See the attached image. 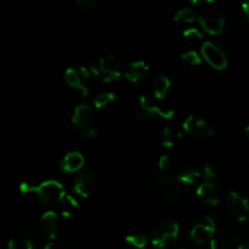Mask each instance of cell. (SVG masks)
<instances>
[{
	"label": "cell",
	"instance_id": "2e32d148",
	"mask_svg": "<svg viewBox=\"0 0 249 249\" xmlns=\"http://www.w3.org/2000/svg\"><path fill=\"white\" fill-rule=\"evenodd\" d=\"M61 169L65 173L78 172L84 165V157L78 151H70L61 160Z\"/></svg>",
	"mask_w": 249,
	"mask_h": 249
},
{
	"label": "cell",
	"instance_id": "44dd1931",
	"mask_svg": "<svg viewBox=\"0 0 249 249\" xmlns=\"http://www.w3.org/2000/svg\"><path fill=\"white\" fill-rule=\"evenodd\" d=\"M181 62L184 63L186 67L190 68H196L199 67L202 65V58L198 53L195 50H190L187 53H185L184 55H181Z\"/></svg>",
	"mask_w": 249,
	"mask_h": 249
},
{
	"label": "cell",
	"instance_id": "7a4b0ae2",
	"mask_svg": "<svg viewBox=\"0 0 249 249\" xmlns=\"http://www.w3.org/2000/svg\"><path fill=\"white\" fill-rule=\"evenodd\" d=\"M73 124L77 128L80 136L85 139H92L97 135L99 130L96 126L94 108L87 104L78 105L74 108L72 117Z\"/></svg>",
	"mask_w": 249,
	"mask_h": 249
},
{
	"label": "cell",
	"instance_id": "d590c367",
	"mask_svg": "<svg viewBox=\"0 0 249 249\" xmlns=\"http://www.w3.org/2000/svg\"><path fill=\"white\" fill-rule=\"evenodd\" d=\"M180 249H187V248H180Z\"/></svg>",
	"mask_w": 249,
	"mask_h": 249
},
{
	"label": "cell",
	"instance_id": "83f0119b",
	"mask_svg": "<svg viewBox=\"0 0 249 249\" xmlns=\"http://www.w3.org/2000/svg\"><path fill=\"white\" fill-rule=\"evenodd\" d=\"M202 175H203V178L207 180V182H208L209 180H213L214 178H215L216 173L212 165L206 164L203 165V168H202Z\"/></svg>",
	"mask_w": 249,
	"mask_h": 249
},
{
	"label": "cell",
	"instance_id": "3957f363",
	"mask_svg": "<svg viewBox=\"0 0 249 249\" xmlns=\"http://www.w3.org/2000/svg\"><path fill=\"white\" fill-rule=\"evenodd\" d=\"M180 226L178 221L164 220L156 224L151 231V242L155 247L162 249L170 247L179 236Z\"/></svg>",
	"mask_w": 249,
	"mask_h": 249
},
{
	"label": "cell",
	"instance_id": "5bb4252c",
	"mask_svg": "<svg viewBox=\"0 0 249 249\" xmlns=\"http://www.w3.org/2000/svg\"><path fill=\"white\" fill-rule=\"evenodd\" d=\"M39 229H40L41 233L46 236L48 238L57 237L58 232H60V219L58 215L53 211H48L43 214L39 221Z\"/></svg>",
	"mask_w": 249,
	"mask_h": 249
},
{
	"label": "cell",
	"instance_id": "4fadbf2b",
	"mask_svg": "<svg viewBox=\"0 0 249 249\" xmlns=\"http://www.w3.org/2000/svg\"><path fill=\"white\" fill-rule=\"evenodd\" d=\"M199 23L204 32L212 36H218L223 32L224 26H225V19L218 12L207 11L199 16Z\"/></svg>",
	"mask_w": 249,
	"mask_h": 249
},
{
	"label": "cell",
	"instance_id": "603a6c76",
	"mask_svg": "<svg viewBox=\"0 0 249 249\" xmlns=\"http://www.w3.org/2000/svg\"><path fill=\"white\" fill-rule=\"evenodd\" d=\"M174 19L178 22H185V23H191L196 19V14L192 9L190 7H185V9L179 10V11L175 14Z\"/></svg>",
	"mask_w": 249,
	"mask_h": 249
},
{
	"label": "cell",
	"instance_id": "7402d4cb",
	"mask_svg": "<svg viewBox=\"0 0 249 249\" xmlns=\"http://www.w3.org/2000/svg\"><path fill=\"white\" fill-rule=\"evenodd\" d=\"M9 249H33V243L28 237L24 236H16L11 238L7 243Z\"/></svg>",
	"mask_w": 249,
	"mask_h": 249
},
{
	"label": "cell",
	"instance_id": "9c48e42d",
	"mask_svg": "<svg viewBox=\"0 0 249 249\" xmlns=\"http://www.w3.org/2000/svg\"><path fill=\"white\" fill-rule=\"evenodd\" d=\"M100 72V79L105 83H111L114 80H118L122 77L121 67L117 61V58L113 55L104 56L97 62Z\"/></svg>",
	"mask_w": 249,
	"mask_h": 249
},
{
	"label": "cell",
	"instance_id": "5b68a950",
	"mask_svg": "<svg viewBox=\"0 0 249 249\" xmlns=\"http://www.w3.org/2000/svg\"><path fill=\"white\" fill-rule=\"evenodd\" d=\"M182 129L185 133L192 139L202 140L206 138H213L215 135V130L213 126L209 125L202 117L189 116L182 123Z\"/></svg>",
	"mask_w": 249,
	"mask_h": 249
},
{
	"label": "cell",
	"instance_id": "8992f818",
	"mask_svg": "<svg viewBox=\"0 0 249 249\" xmlns=\"http://www.w3.org/2000/svg\"><path fill=\"white\" fill-rule=\"evenodd\" d=\"M177 180L169 175H160L155 180V191L163 201L168 203H175L179 201L180 192L177 186Z\"/></svg>",
	"mask_w": 249,
	"mask_h": 249
},
{
	"label": "cell",
	"instance_id": "ffe728a7",
	"mask_svg": "<svg viewBox=\"0 0 249 249\" xmlns=\"http://www.w3.org/2000/svg\"><path fill=\"white\" fill-rule=\"evenodd\" d=\"M125 243L134 249H143L147 246V237L141 233H131L125 237Z\"/></svg>",
	"mask_w": 249,
	"mask_h": 249
},
{
	"label": "cell",
	"instance_id": "6da1fadb",
	"mask_svg": "<svg viewBox=\"0 0 249 249\" xmlns=\"http://www.w3.org/2000/svg\"><path fill=\"white\" fill-rule=\"evenodd\" d=\"M19 190L22 194H34L38 195L41 202L46 204H53L56 202H62L66 196V191L62 185L56 180H46L40 184H33L31 181H23L19 185Z\"/></svg>",
	"mask_w": 249,
	"mask_h": 249
},
{
	"label": "cell",
	"instance_id": "30bf717a",
	"mask_svg": "<svg viewBox=\"0 0 249 249\" xmlns=\"http://www.w3.org/2000/svg\"><path fill=\"white\" fill-rule=\"evenodd\" d=\"M226 206L230 215L237 221H245L248 218L249 204L246 198H243L240 194L232 191L226 197Z\"/></svg>",
	"mask_w": 249,
	"mask_h": 249
},
{
	"label": "cell",
	"instance_id": "8fae6325",
	"mask_svg": "<svg viewBox=\"0 0 249 249\" xmlns=\"http://www.w3.org/2000/svg\"><path fill=\"white\" fill-rule=\"evenodd\" d=\"M97 186V175L96 173L92 170H87V172L82 173L78 175V178L74 181V186H73V191L80 197H88L91 196L95 192Z\"/></svg>",
	"mask_w": 249,
	"mask_h": 249
},
{
	"label": "cell",
	"instance_id": "1f68e13d",
	"mask_svg": "<svg viewBox=\"0 0 249 249\" xmlns=\"http://www.w3.org/2000/svg\"><path fill=\"white\" fill-rule=\"evenodd\" d=\"M44 249H65V248L61 247V246L57 245V243L50 242V243H48V245H45V247H44Z\"/></svg>",
	"mask_w": 249,
	"mask_h": 249
},
{
	"label": "cell",
	"instance_id": "d4e9b609",
	"mask_svg": "<svg viewBox=\"0 0 249 249\" xmlns=\"http://www.w3.org/2000/svg\"><path fill=\"white\" fill-rule=\"evenodd\" d=\"M182 36L185 38V40L190 41V43H198V41H201L203 39V34L197 28H187L182 33Z\"/></svg>",
	"mask_w": 249,
	"mask_h": 249
},
{
	"label": "cell",
	"instance_id": "f1b7e54d",
	"mask_svg": "<svg viewBox=\"0 0 249 249\" xmlns=\"http://www.w3.org/2000/svg\"><path fill=\"white\" fill-rule=\"evenodd\" d=\"M211 249H229V245L223 238L215 237L211 240Z\"/></svg>",
	"mask_w": 249,
	"mask_h": 249
},
{
	"label": "cell",
	"instance_id": "e0dca14e",
	"mask_svg": "<svg viewBox=\"0 0 249 249\" xmlns=\"http://www.w3.org/2000/svg\"><path fill=\"white\" fill-rule=\"evenodd\" d=\"M150 67H148L147 63L142 60L133 61V62L129 63L128 70L125 72V78L129 82L136 83L140 79L145 78L147 75Z\"/></svg>",
	"mask_w": 249,
	"mask_h": 249
},
{
	"label": "cell",
	"instance_id": "ba28073f",
	"mask_svg": "<svg viewBox=\"0 0 249 249\" xmlns=\"http://www.w3.org/2000/svg\"><path fill=\"white\" fill-rule=\"evenodd\" d=\"M202 56L215 70H225L228 67V57L216 44L206 41L202 45Z\"/></svg>",
	"mask_w": 249,
	"mask_h": 249
},
{
	"label": "cell",
	"instance_id": "d6a6232c",
	"mask_svg": "<svg viewBox=\"0 0 249 249\" xmlns=\"http://www.w3.org/2000/svg\"><path fill=\"white\" fill-rule=\"evenodd\" d=\"M237 249H249V242H241Z\"/></svg>",
	"mask_w": 249,
	"mask_h": 249
},
{
	"label": "cell",
	"instance_id": "52a82bcc",
	"mask_svg": "<svg viewBox=\"0 0 249 249\" xmlns=\"http://www.w3.org/2000/svg\"><path fill=\"white\" fill-rule=\"evenodd\" d=\"M215 230V221L211 216H203L201 221H198L190 231V240L194 241L197 245H202L213 238Z\"/></svg>",
	"mask_w": 249,
	"mask_h": 249
},
{
	"label": "cell",
	"instance_id": "836d02e7",
	"mask_svg": "<svg viewBox=\"0 0 249 249\" xmlns=\"http://www.w3.org/2000/svg\"><path fill=\"white\" fill-rule=\"evenodd\" d=\"M62 214H63V216H65V218H71L70 212L66 211V209H63V211H62Z\"/></svg>",
	"mask_w": 249,
	"mask_h": 249
},
{
	"label": "cell",
	"instance_id": "4dcf8cb0",
	"mask_svg": "<svg viewBox=\"0 0 249 249\" xmlns=\"http://www.w3.org/2000/svg\"><path fill=\"white\" fill-rule=\"evenodd\" d=\"M241 9H242L243 16L246 17V19H247V21H249V1L243 2V4L241 5Z\"/></svg>",
	"mask_w": 249,
	"mask_h": 249
},
{
	"label": "cell",
	"instance_id": "cb8c5ba5",
	"mask_svg": "<svg viewBox=\"0 0 249 249\" xmlns=\"http://www.w3.org/2000/svg\"><path fill=\"white\" fill-rule=\"evenodd\" d=\"M114 99H116V96H114L113 92L111 91L102 92V94H100L99 96L95 99L94 101L95 108H102V107L108 106L109 104H112V102L114 101Z\"/></svg>",
	"mask_w": 249,
	"mask_h": 249
},
{
	"label": "cell",
	"instance_id": "4316f807",
	"mask_svg": "<svg viewBox=\"0 0 249 249\" xmlns=\"http://www.w3.org/2000/svg\"><path fill=\"white\" fill-rule=\"evenodd\" d=\"M172 167H173L172 158H170L168 155L160 156V160H158V169L165 174V173H168L170 169H172Z\"/></svg>",
	"mask_w": 249,
	"mask_h": 249
},
{
	"label": "cell",
	"instance_id": "e575fe53",
	"mask_svg": "<svg viewBox=\"0 0 249 249\" xmlns=\"http://www.w3.org/2000/svg\"><path fill=\"white\" fill-rule=\"evenodd\" d=\"M245 134H246V136H247V139H248V141H249V124H248L247 126H246Z\"/></svg>",
	"mask_w": 249,
	"mask_h": 249
},
{
	"label": "cell",
	"instance_id": "7c38bea8",
	"mask_svg": "<svg viewBox=\"0 0 249 249\" xmlns=\"http://www.w3.org/2000/svg\"><path fill=\"white\" fill-rule=\"evenodd\" d=\"M90 75H91L90 71H88V68L83 67V66H80V67H70L65 72V80L70 87L79 89L82 91L83 96H87L89 91H88L87 85L83 83V80H88Z\"/></svg>",
	"mask_w": 249,
	"mask_h": 249
},
{
	"label": "cell",
	"instance_id": "ac0fdd59",
	"mask_svg": "<svg viewBox=\"0 0 249 249\" xmlns=\"http://www.w3.org/2000/svg\"><path fill=\"white\" fill-rule=\"evenodd\" d=\"M202 173H199L198 170L191 169V168H184V169L180 170L177 175H175V180L180 184L184 185H195L197 182V180L201 178Z\"/></svg>",
	"mask_w": 249,
	"mask_h": 249
},
{
	"label": "cell",
	"instance_id": "277c9868",
	"mask_svg": "<svg viewBox=\"0 0 249 249\" xmlns=\"http://www.w3.org/2000/svg\"><path fill=\"white\" fill-rule=\"evenodd\" d=\"M134 113H135V117L139 121L142 122L151 121L156 114L164 119H170L174 116V111L168 108H162L158 105H156L150 97L143 96V95L139 96L138 100H136L135 107H134Z\"/></svg>",
	"mask_w": 249,
	"mask_h": 249
},
{
	"label": "cell",
	"instance_id": "f546056e",
	"mask_svg": "<svg viewBox=\"0 0 249 249\" xmlns=\"http://www.w3.org/2000/svg\"><path fill=\"white\" fill-rule=\"evenodd\" d=\"M75 4L84 10H91L97 6V1L95 0H75Z\"/></svg>",
	"mask_w": 249,
	"mask_h": 249
},
{
	"label": "cell",
	"instance_id": "9a60e30c",
	"mask_svg": "<svg viewBox=\"0 0 249 249\" xmlns=\"http://www.w3.org/2000/svg\"><path fill=\"white\" fill-rule=\"evenodd\" d=\"M196 194L197 197L204 203L211 204V206H216L219 203L220 192H219L218 186L212 182H204V184L199 185Z\"/></svg>",
	"mask_w": 249,
	"mask_h": 249
},
{
	"label": "cell",
	"instance_id": "484cf974",
	"mask_svg": "<svg viewBox=\"0 0 249 249\" xmlns=\"http://www.w3.org/2000/svg\"><path fill=\"white\" fill-rule=\"evenodd\" d=\"M162 145L164 147L170 148L175 145V136L173 134L172 129L170 128H164L162 131Z\"/></svg>",
	"mask_w": 249,
	"mask_h": 249
},
{
	"label": "cell",
	"instance_id": "d6986e66",
	"mask_svg": "<svg viewBox=\"0 0 249 249\" xmlns=\"http://www.w3.org/2000/svg\"><path fill=\"white\" fill-rule=\"evenodd\" d=\"M170 88V80L167 75H158L153 80V94L156 99L162 100L167 96V92Z\"/></svg>",
	"mask_w": 249,
	"mask_h": 249
}]
</instances>
